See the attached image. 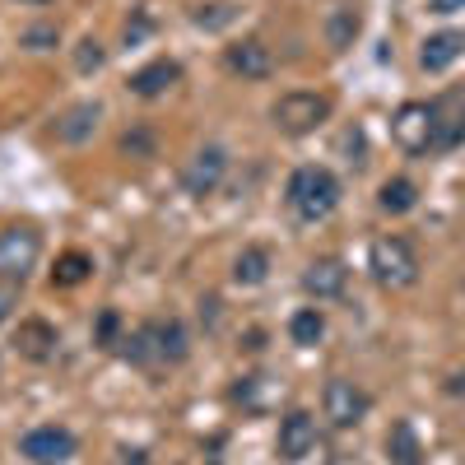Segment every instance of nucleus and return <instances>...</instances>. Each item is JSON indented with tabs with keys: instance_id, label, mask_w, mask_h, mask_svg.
<instances>
[{
	"instance_id": "obj_1",
	"label": "nucleus",
	"mask_w": 465,
	"mask_h": 465,
	"mask_svg": "<svg viewBox=\"0 0 465 465\" xmlns=\"http://www.w3.org/2000/svg\"><path fill=\"white\" fill-rule=\"evenodd\" d=\"M340 177L326 168V163H302V168H293V177H289V186H284V201H289V210L302 219V223H322L326 214H335V205H340Z\"/></svg>"
},
{
	"instance_id": "obj_2",
	"label": "nucleus",
	"mask_w": 465,
	"mask_h": 465,
	"mask_svg": "<svg viewBox=\"0 0 465 465\" xmlns=\"http://www.w3.org/2000/svg\"><path fill=\"white\" fill-rule=\"evenodd\" d=\"M122 344L131 363H182L191 354V335L177 317H153L140 331H131Z\"/></svg>"
},
{
	"instance_id": "obj_3",
	"label": "nucleus",
	"mask_w": 465,
	"mask_h": 465,
	"mask_svg": "<svg viewBox=\"0 0 465 465\" xmlns=\"http://www.w3.org/2000/svg\"><path fill=\"white\" fill-rule=\"evenodd\" d=\"M368 270H372V280L381 289H410V284H419V256H414V247L405 238H396V232H386V238L372 242Z\"/></svg>"
},
{
	"instance_id": "obj_4",
	"label": "nucleus",
	"mask_w": 465,
	"mask_h": 465,
	"mask_svg": "<svg viewBox=\"0 0 465 465\" xmlns=\"http://www.w3.org/2000/svg\"><path fill=\"white\" fill-rule=\"evenodd\" d=\"M331 112H335V103H331L326 94H302V89H293V94H280V98H275V107H270V122H275L284 135H312L317 126L331 122Z\"/></svg>"
},
{
	"instance_id": "obj_5",
	"label": "nucleus",
	"mask_w": 465,
	"mask_h": 465,
	"mask_svg": "<svg viewBox=\"0 0 465 465\" xmlns=\"http://www.w3.org/2000/svg\"><path fill=\"white\" fill-rule=\"evenodd\" d=\"M37 261H43V232L33 223H10L0 232V280L24 284L37 270Z\"/></svg>"
},
{
	"instance_id": "obj_6",
	"label": "nucleus",
	"mask_w": 465,
	"mask_h": 465,
	"mask_svg": "<svg viewBox=\"0 0 465 465\" xmlns=\"http://www.w3.org/2000/svg\"><path fill=\"white\" fill-rule=\"evenodd\" d=\"M19 451L33 465H65L74 451H80V438H74L70 429H61V423H37V429H28L19 438Z\"/></svg>"
},
{
	"instance_id": "obj_7",
	"label": "nucleus",
	"mask_w": 465,
	"mask_h": 465,
	"mask_svg": "<svg viewBox=\"0 0 465 465\" xmlns=\"http://www.w3.org/2000/svg\"><path fill=\"white\" fill-rule=\"evenodd\" d=\"M322 410H326V419L335 423V429H354V423L368 419L372 401H368V391H363L359 381L331 377V381H326V396H322Z\"/></svg>"
},
{
	"instance_id": "obj_8",
	"label": "nucleus",
	"mask_w": 465,
	"mask_h": 465,
	"mask_svg": "<svg viewBox=\"0 0 465 465\" xmlns=\"http://www.w3.org/2000/svg\"><path fill=\"white\" fill-rule=\"evenodd\" d=\"M223 177H228V149H219V144L196 149L191 163L182 168V186L191 191V196H214V191L223 186Z\"/></svg>"
},
{
	"instance_id": "obj_9",
	"label": "nucleus",
	"mask_w": 465,
	"mask_h": 465,
	"mask_svg": "<svg viewBox=\"0 0 465 465\" xmlns=\"http://www.w3.org/2000/svg\"><path fill=\"white\" fill-rule=\"evenodd\" d=\"M433 107V144L429 153H451L465 144V98L460 94H442Z\"/></svg>"
},
{
	"instance_id": "obj_10",
	"label": "nucleus",
	"mask_w": 465,
	"mask_h": 465,
	"mask_svg": "<svg viewBox=\"0 0 465 465\" xmlns=\"http://www.w3.org/2000/svg\"><path fill=\"white\" fill-rule=\"evenodd\" d=\"M391 135L405 153H429V144H433V107L429 103H405L391 116Z\"/></svg>"
},
{
	"instance_id": "obj_11",
	"label": "nucleus",
	"mask_w": 465,
	"mask_h": 465,
	"mask_svg": "<svg viewBox=\"0 0 465 465\" xmlns=\"http://www.w3.org/2000/svg\"><path fill=\"white\" fill-rule=\"evenodd\" d=\"M312 447H317V419L307 414V410H289V414L280 419V438H275L280 460L298 465V460L312 456Z\"/></svg>"
},
{
	"instance_id": "obj_12",
	"label": "nucleus",
	"mask_w": 465,
	"mask_h": 465,
	"mask_svg": "<svg viewBox=\"0 0 465 465\" xmlns=\"http://www.w3.org/2000/svg\"><path fill=\"white\" fill-rule=\"evenodd\" d=\"M223 65L232 74H242V80H270V74H275V52H270L261 37H242V43H232L223 52Z\"/></svg>"
},
{
	"instance_id": "obj_13",
	"label": "nucleus",
	"mask_w": 465,
	"mask_h": 465,
	"mask_svg": "<svg viewBox=\"0 0 465 465\" xmlns=\"http://www.w3.org/2000/svg\"><path fill=\"white\" fill-rule=\"evenodd\" d=\"M98 122H103V103H74L56 116V140L61 144H89L98 135Z\"/></svg>"
},
{
	"instance_id": "obj_14",
	"label": "nucleus",
	"mask_w": 465,
	"mask_h": 465,
	"mask_svg": "<svg viewBox=\"0 0 465 465\" xmlns=\"http://www.w3.org/2000/svg\"><path fill=\"white\" fill-rule=\"evenodd\" d=\"M302 289L312 293V298H340L349 289V265L340 256H322L302 270Z\"/></svg>"
},
{
	"instance_id": "obj_15",
	"label": "nucleus",
	"mask_w": 465,
	"mask_h": 465,
	"mask_svg": "<svg viewBox=\"0 0 465 465\" xmlns=\"http://www.w3.org/2000/svg\"><path fill=\"white\" fill-rule=\"evenodd\" d=\"M56 344H61V335H56V326H52V322H43V317L19 322L15 349H19V354H24L28 363H47V359L56 354Z\"/></svg>"
},
{
	"instance_id": "obj_16",
	"label": "nucleus",
	"mask_w": 465,
	"mask_h": 465,
	"mask_svg": "<svg viewBox=\"0 0 465 465\" xmlns=\"http://www.w3.org/2000/svg\"><path fill=\"white\" fill-rule=\"evenodd\" d=\"M465 52V33L460 28H442L433 37H423V52H419V65L429 70V74H442L447 65H456Z\"/></svg>"
},
{
	"instance_id": "obj_17",
	"label": "nucleus",
	"mask_w": 465,
	"mask_h": 465,
	"mask_svg": "<svg viewBox=\"0 0 465 465\" xmlns=\"http://www.w3.org/2000/svg\"><path fill=\"white\" fill-rule=\"evenodd\" d=\"M173 84H182V65L177 61H149V65H140L135 74H131V94L135 98H163Z\"/></svg>"
},
{
	"instance_id": "obj_18",
	"label": "nucleus",
	"mask_w": 465,
	"mask_h": 465,
	"mask_svg": "<svg viewBox=\"0 0 465 465\" xmlns=\"http://www.w3.org/2000/svg\"><path fill=\"white\" fill-rule=\"evenodd\" d=\"M386 456H391V465H423V442H419L410 419L391 423V433H386Z\"/></svg>"
},
{
	"instance_id": "obj_19",
	"label": "nucleus",
	"mask_w": 465,
	"mask_h": 465,
	"mask_svg": "<svg viewBox=\"0 0 465 465\" xmlns=\"http://www.w3.org/2000/svg\"><path fill=\"white\" fill-rule=\"evenodd\" d=\"M359 33H363L359 5H335V10H331V19H326V43H331L335 52H349Z\"/></svg>"
},
{
	"instance_id": "obj_20",
	"label": "nucleus",
	"mask_w": 465,
	"mask_h": 465,
	"mask_svg": "<svg viewBox=\"0 0 465 465\" xmlns=\"http://www.w3.org/2000/svg\"><path fill=\"white\" fill-rule=\"evenodd\" d=\"M270 280V252L265 247H242L238 261H232V284L238 289H256Z\"/></svg>"
},
{
	"instance_id": "obj_21",
	"label": "nucleus",
	"mask_w": 465,
	"mask_h": 465,
	"mask_svg": "<svg viewBox=\"0 0 465 465\" xmlns=\"http://www.w3.org/2000/svg\"><path fill=\"white\" fill-rule=\"evenodd\" d=\"M377 205H381L386 214H410V210L419 205V186H414L410 177H386L381 191H377Z\"/></svg>"
},
{
	"instance_id": "obj_22",
	"label": "nucleus",
	"mask_w": 465,
	"mask_h": 465,
	"mask_svg": "<svg viewBox=\"0 0 465 465\" xmlns=\"http://www.w3.org/2000/svg\"><path fill=\"white\" fill-rule=\"evenodd\" d=\"M322 335H326V317H322V307H298V312L289 317V340H293V344L312 349V344H322Z\"/></svg>"
},
{
	"instance_id": "obj_23",
	"label": "nucleus",
	"mask_w": 465,
	"mask_h": 465,
	"mask_svg": "<svg viewBox=\"0 0 465 465\" xmlns=\"http://www.w3.org/2000/svg\"><path fill=\"white\" fill-rule=\"evenodd\" d=\"M89 275H94V256H89V252H65V256H56L52 284H61V289H74V284H84Z\"/></svg>"
},
{
	"instance_id": "obj_24",
	"label": "nucleus",
	"mask_w": 465,
	"mask_h": 465,
	"mask_svg": "<svg viewBox=\"0 0 465 465\" xmlns=\"http://www.w3.org/2000/svg\"><path fill=\"white\" fill-rule=\"evenodd\" d=\"M94 344L112 349V344H122V312L116 307H103L98 322H94Z\"/></svg>"
},
{
	"instance_id": "obj_25",
	"label": "nucleus",
	"mask_w": 465,
	"mask_h": 465,
	"mask_svg": "<svg viewBox=\"0 0 465 465\" xmlns=\"http://www.w3.org/2000/svg\"><path fill=\"white\" fill-rule=\"evenodd\" d=\"M74 65H80L84 74L103 65V43H98V37H84V43H80V52H74Z\"/></svg>"
},
{
	"instance_id": "obj_26",
	"label": "nucleus",
	"mask_w": 465,
	"mask_h": 465,
	"mask_svg": "<svg viewBox=\"0 0 465 465\" xmlns=\"http://www.w3.org/2000/svg\"><path fill=\"white\" fill-rule=\"evenodd\" d=\"M15 307H19V284L0 280V326H5V322L15 317Z\"/></svg>"
},
{
	"instance_id": "obj_27",
	"label": "nucleus",
	"mask_w": 465,
	"mask_h": 465,
	"mask_svg": "<svg viewBox=\"0 0 465 465\" xmlns=\"http://www.w3.org/2000/svg\"><path fill=\"white\" fill-rule=\"evenodd\" d=\"M149 144H153L149 131H126V140H122V149L126 153H140V159H149Z\"/></svg>"
},
{
	"instance_id": "obj_28",
	"label": "nucleus",
	"mask_w": 465,
	"mask_h": 465,
	"mask_svg": "<svg viewBox=\"0 0 465 465\" xmlns=\"http://www.w3.org/2000/svg\"><path fill=\"white\" fill-rule=\"evenodd\" d=\"M24 43H28L33 52H43V47H56V28H28V33H24Z\"/></svg>"
},
{
	"instance_id": "obj_29",
	"label": "nucleus",
	"mask_w": 465,
	"mask_h": 465,
	"mask_svg": "<svg viewBox=\"0 0 465 465\" xmlns=\"http://www.w3.org/2000/svg\"><path fill=\"white\" fill-rule=\"evenodd\" d=\"M149 28H153V19L140 10V15H135V24H126V43H140V37H144Z\"/></svg>"
},
{
	"instance_id": "obj_30",
	"label": "nucleus",
	"mask_w": 465,
	"mask_h": 465,
	"mask_svg": "<svg viewBox=\"0 0 465 465\" xmlns=\"http://www.w3.org/2000/svg\"><path fill=\"white\" fill-rule=\"evenodd\" d=\"M465 10V0H429V15H456Z\"/></svg>"
},
{
	"instance_id": "obj_31",
	"label": "nucleus",
	"mask_w": 465,
	"mask_h": 465,
	"mask_svg": "<svg viewBox=\"0 0 465 465\" xmlns=\"http://www.w3.org/2000/svg\"><path fill=\"white\" fill-rule=\"evenodd\" d=\"M451 391H465V372H456V377H451Z\"/></svg>"
},
{
	"instance_id": "obj_32",
	"label": "nucleus",
	"mask_w": 465,
	"mask_h": 465,
	"mask_svg": "<svg viewBox=\"0 0 465 465\" xmlns=\"http://www.w3.org/2000/svg\"><path fill=\"white\" fill-rule=\"evenodd\" d=\"M24 5H52V0H24Z\"/></svg>"
}]
</instances>
